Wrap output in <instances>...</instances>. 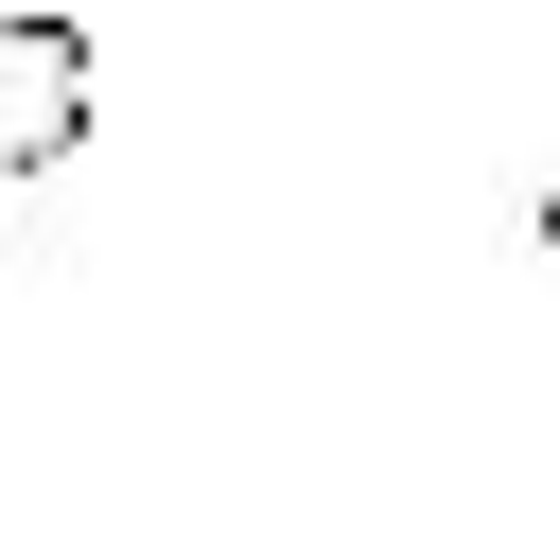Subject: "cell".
I'll return each instance as SVG.
<instances>
[{"mask_svg":"<svg viewBox=\"0 0 560 560\" xmlns=\"http://www.w3.org/2000/svg\"><path fill=\"white\" fill-rule=\"evenodd\" d=\"M525 245H542V262H560V192H525Z\"/></svg>","mask_w":560,"mask_h":560,"instance_id":"2","label":"cell"},{"mask_svg":"<svg viewBox=\"0 0 560 560\" xmlns=\"http://www.w3.org/2000/svg\"><path fill=\"white\" fill-rule=\"evenodd\" d=\"M88 105H105V52H88V18H52V0H0V175H52V158L88 140Z\"/></svg>","mask_w":560,"mask_h":560,"instance_id":"1","label":"cell"}]
</instances>
